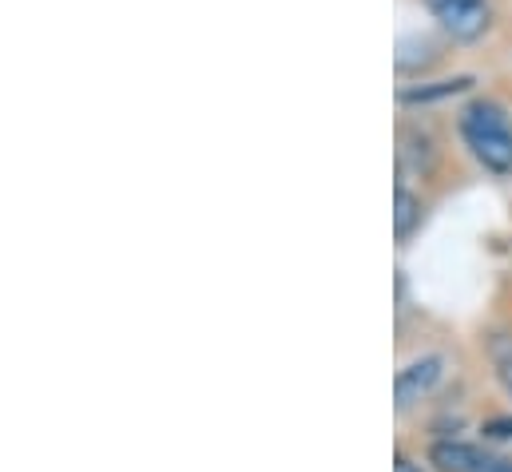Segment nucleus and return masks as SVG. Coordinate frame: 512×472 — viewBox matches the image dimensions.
Wrapping results in <instances>:
<instances>
[{"mask_svg":"<svg viewBox=\"0 0 512 472\" xmlns=\"http://www.w3.org/2000/svg\"><path fill=\"white\" fill-rule=\"evenodd\" d=\"M461 135H465L469 151L477 155V163H485V167L497 171V175H509L512 171V123L497 104H489V100L469 104L465 116H461Z\"/></svg>","mask_w":512,"mask_h":472,"instance_id":"nucleus-1","label":"nucleus"},{"mask_svg":"<svg viewBox=\"0 0 512 472\" xmlns=\"http://www.w3.org/2000/svg\"><path fill=\"white\" fill-rule=\"evenodd\" d=\"M393 472H421V469H417L413 461H405V457H397V461H393Z\"/></svg>","mask_w":512,"mask_h":472,"instance_id":"nucleus-11","label":"nucleus"},{"mask_svg":"<svg viewBox=\"0 0 512 472\" xmlns=\"http://www.w3.org/2000/svg\"><path fill=\"white\" fill-rule=\"evenodd\" d=\"M481 472H512V461H489Z\"/></svg>","mask_w":512,"mask_h":472,"instance_id":"nucleus-10","label":"nucleus"},{"mask_svg":"<svg viewBox=\"0 0 512 472\" xmlns=\"http://www.w3.org/2000/svg\"><path fill=\"white\" fill-rule=\"evenodd\" d=\"M497 373H501V385L509 389V397H512V357H501V361H497Z\"/></svg>","mask_w":512,"mask_h":472,"instance_id":"nucleus-9","label":"nucleus"},{"mask_svg":"<svg viewBox=\"0 0 512 472\" xmlns=\"http://www.w3.org/2000/svg\"><path fill=\"white\" fill-rule=\"evenodd\" d=\"M429 155H433V139L425 135V131H405V159L417 167V171H425L429 167Z\"/></svg>","mask_w":512,"mask_h":472,"instance_id":"nucleus-7","label":"nucleus"},{"mask_svg":"<svg viewBox=\"0 0 512 472\" xmlns=\"http://www.w3.org/2000/svg\"><path fill=\"white\" fill-rule=\"evenodd\" d=\"M441 377V357H425V361H413L409 369L397 373V409H409L413 401H421Z\"/></svg>","mask_w":512,"mask_h":472,"instance_id":"nucleus-3","label":"nucleus"},{"mask_svg":"<svg viewBox=\"0 0 512 472\" xmlns=\"http://www.w3.org/2000/svg\"><path fill=\"white\" fill-rule=\"evenodd\" d=\"M425 8L433 12V20L461 44L485 36L489 20H493V4L489 0H425Z\"/></svg>","mask_w":512,"mask_h":472,"instance_id":"nucleus-2","label":"nucleus"},{"mask_svg":"<svg viewBox=\"0 0 512 472\" xmlns=\"http://www.w3.org/2000/svg\"><path fill=\"white\" fill-rule=\"evenodd\" d=\"M469 84H473L469 76H457V80H441V84H433V88H409V92H401V104H429V100H445V96L465 92Z\"/></svg>","mask_w":512,"mask_h":472,"instance_id":"nucleus-6","label":"nucleus"},{"mask_svg":"<svg viewBox=\"0 0 512 472\" xmlns=\"http://www.w3.org/2000/svg\"><path fill=\"white\" fill-rule=\"evenodd\" d=\"M417 223H421V199L409 195L405 187H397V195H393V231H397V238L405 242L417 231Z\"/></svg>","mask_w":512,"mask_h":472,"instance_id":"nucleus-5","label":"nucleus"},{"mask_svg":"<svg viewBox=\"0 0 512 472\" xmlns=\"http://www.w3.org/2000/svg\"><path fill=\"white\" fill-rule=\"evenodd\" d=\"M429 465L437 472H481L489 461L481 457V449H473V445H465V441H433V449H429Z\"/></svg>","mask_w":512,"mask_h":472,"instance_id":"nucleus-4","label":"nucleus"},{"mask_svg":"<svg viewBox=\"0 0 512 472\" xmlns=\"http://www.w3.org/2000/svg\"><path fill=\"white\" fill-rule=\"evenodd\" d=\"M485 437H493V441H509V437H512V417L485 421Z\"/></svg>","mask_w":512,"mask_h":472,"instance_id":"nucleus-8","label":"nucleus"}]
</instances>
